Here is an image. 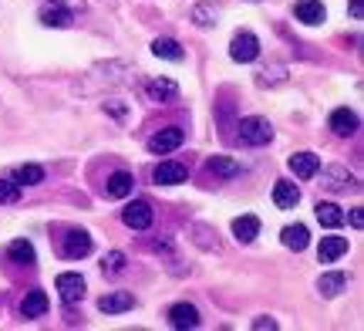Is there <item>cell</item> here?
Here are the masks:
<instances>
[{"instance_id":"cell-1","label":"cell","mask_w":364,"mask_h":331,"mask_svg":"<svg viewBox=\"0 0 364 331\" xmlns=\"http://www.w3.org/2000/svg\"><path fill=\"white\" fill-rule=\"evenodd\" d=\"M236 129H240V142H243V146H267L273 139V125L267 119H260V115L243 119Z\"/></svg>"},{"instance_id":"cell-2","label":"cell","mask_w":364,"mask_h":331,"mask_svg":"<svg viewBox=\"0 0 364 331\" xmlns=\"http://www.w3.org/2000/svg\"><path fill=\"white\" fill-rule=\"evenodd\" d=\"M230 58L240 61V65H247V61H257L260 58V41L257 34H250V31H240L233 41H230Z\"/></svg>"},{"instance_id":"cell-3","label":"cell","mask_w":364,"mask_h":331,"mask_svg":"<svg viewBox=\"0 0 364 331\" xmlns=\"http://www.w3.org/2000/svg\"><path fill=\"white\" fill-rule=\"evenodd\" d=\"M182 139H186V132H182L179 125L159 129V132L149 139V152H152V156H166V152H172V149L182 146Z\"/></svg>"},{"instance_id":"cell-4","label":"cell","mask_w":364,"mask_h":331,"mask_svg":"<svg viewBox=\"0 0 364 331\" xmlns=\"http://www.w3.org/2000/svg\"><path fill=\"white\" fill-rule=\"evenodd\" d=\"M61 253H65L68 261H81V257H88L91 253L88 230H68L65 240H61Z\"/></svg>"},{"instance_id":"cell-5","label":"cell","mask_w":364,"mask_h":331,"mask_svg":"<svg viewBox=\"0 0 364 331\" xmlns=\"http://www.w3.org/2000/svg\"><path fill=\"white\" fill-rule=\"evenodd\" d=\"M122 224L132 226V230H149V226H152V206H149L145 199L129 203V206L122 210Z\"/></svg>"},{"instance_id":"cell-6","label":"cell","mask_w":364,"mask_h":331,"mask_svg":"<svg viewBox=\"0 0 364 331\" xmlns=\"http://www.w3.org/2000/svg\"><path fill=\"white\" fill-rule=\"evenodd\" d=\"M54 288H58L65 305H78L81 298H85V278L81 274H58Z\"/></svg>"},{"instance_id":"cell-7","label":"cell","mask_w":364,"mask_h":331,"mask_svg":"<svg viewBox=\"0 0 364 331\" xmlns=\"http://www.w3.org/2000/svg\"><path fill=\"white\" fill-rule=\"evenodd\" d=\"M145 98L156 102V105H169V102L179 98V85L169 81V78H152L149 85H145Z\"/></svg>"},{"instance_id":"cell-8","label":"cell","mask_w":364,"mask_h":331,"mask_svg":"<svg viewBox=\"0 0 364 331\" xmlns=\"http://www.w3.org/2000/svg\"><path fill=\"white\" fill-rule=\"evenodd\" d=\"M321 186L331 189V193H344V189H358V179H354L344 166H331V169H324V176H321Z\"/></svg>"},{"instance_id":"cell-9","label":"cell","mask_w":364,"mask_h":331,"mask_svg":"<svg viewBox=\"0 0 364 331\" xmlns=\"http://www.w3.org/2000/svg\"><path fill=\"white\" fill-rule=\"evenodd\" d=\"M169 325L179 331H193L199 328V311H196V305H186V301H179V305L169 308Z\"/></svg>"},{"instance_id":"cell-10","label":"cell","mask_w":364,"mask_h":331,"mask_svg":"<svg viewBox=\"0 0 364 331\" xmlns=\"http://www.w3.org/2000/svg\"><path fill=\"white\" fill-rule=\"evenodd\" d=\"M152 179L162 186H179L189 179V169H186L182 162H159L156 169H152Z\"/></svg>"},{"instance_id":"cell-11","label":"cell","mask_w":364,"mask_h":331,"mask_svg":"<svg viewBox=\"0 0 364 331\" xmlns=\"http://www.w3.org/2000/svg\"><path fill=\"white\" fill-rule=\"evenodd\" d=\"M358 112H351V108H338L334 115H331V129H334V135H341V139H348V135L358 132Z\"/></svg>"},{"instance_id":"cell-12","label":"cell","mask_w":364,"mask_h":331,"mask_svg":"<svg viewBox=\"0 0 364 331\" xmlns=\"http://www.w3.org/2000/svg\"><path fill=\"white\" fill-rule=\"evenodd\" d=\"M290 169H294L297 179H311V176H317V169H321V156H314V152H297V156H290Z\"/></svg>"},{"instance_id":"cell-13","label":"cell","mask_w":364,"mask_h":331,"mask_svg":"<svg viewBox=\"0 0 364 331\" xmlns=\"http://www.w3.org/2000/svg\"><path fill=\"white\" fill-rule=\"evenodd\" d=\"M98 308H102L105 315H122V311H132V308H135V298H132L129 291H112L98 301Z\"/></svg>"},{"instance_id":"cell-14","label":"cell","mask_w":364,"mask_h":331,"mask_svg":"<svg viewBox=\"0 0 364 331\" xmlns=\"http://www.w3.org/2000/svg\"><path fill=\"white\" fill-rule=\"evenodd\" d=\"M233 233L240 243H253V240L260 237V220L253 216V213H247V216H236L233 220Z\"/></svg>"},{"instance_id":"cell-15","label":"cell","mask_w":364,"mask_h":331,"mask_svg":"<svg viewBox=\"0 0 364 331\" xmlns=\"http://www.w3.org/2000/svg\"><path fill=\"white\" fill-rule=\"evenodd\" d=\"M294 17H297L300 24H321L327 14H324V4H321V0H300L297 7H294Z\"/></svg>"},{"instance_id":"cell-16","label":"cell","mask_w":364,"mask_h":331,"mask_svg":"<svg viewBox=\"0 0 364 331\" xmlns=\"http://www.w3.org/2000/svg\"><path fill=\"white\" fill-rule=\"evenodd\" d=\"M344 253H348V240L344 237H321V251H317L321 264H334Z\"/></svg>"},{"instance_id":"cell-17","label":"cell","mask_w":364,"mask_h":331,"mask_svg":"<svg viewBox=\"0 0 364 331\" xmlns=\"http://www.w3.org/2000/svg\"><path fill=\"white\" fill-rule=\"evenodd\" d=\"M132 189H135V179H132V172H112V179L105 186V193L112 199H125L132 196Z\"/></svg>"},{"instance_id":"cell-18","label":"cell","mask_w":364,"mask_h":331,"mask_svg":"<svg viewBox=\"0 0 364 331\" xmlns=\"http://www.w3.org/2000/svg\"><path fill=\"white\" fill-rule=\"evenodd\" d=\"M21 315H24V318H41V315H48V294L27 291L24 301H21Z\"/></svg>"},{"instance_id":"cell-19","label":"cell","mask_w":364,"mask_h":331,"mask_svg":"<svg viewBox=\"0 0 364 331\" xmlns=\"http://www.w3.org/2000/svg\"><path fill=\"white\" fill-rule=\"evenodd\" d=\"M71 17H75V11L54 4V7H44V11H41V24L44 27H71Z\"/></svg>"},{"instance_id":"cell-20","label":"cell","mask_w":364,"mask_h":331,"mask_svg":"<svg viewBox=\"0 0 364 331\" xmlns=\"http://www.w3.org/2000/svg\"><path fill=\"white\" fill-rule=\"evenodd\" d=\"M273 203H277L280 210H294L300 203V189L294 183H277L273 186Z\"/></svg>"},{"instance_id":"cell-21","label":"cell","mask_w":364,"mask_h":331,"mask_svg":"<svg viewBox=\"0 0 364 331\" xmlns=\"http://www.w3.org/2000/svg\"><path fill=\"white\" fill-rule=\"evenodd\" d=\"M307 243H311V233H307V226L304 224H294L284 230V247L287 251H307Z\"/></svg>"},{"instance_id":"cell-22","label":"cell","mask_w":364,"mask_h":331,"mask_svg":"<svg viewBox=\"0 0 364 331\" xmlns=\"http://www.w3.org/2000/svg\"><path fill=\"white\" fill-rule=\"evenodd\" d=\"M152 54H156V58H166V61H182V58H186V51L179 48V41H172V38L152 41Z\"/></svg>"},{"instance_id":"cell-23","label":"cell","mask_w":364,"mask_h":331,"mask_svg":"<svg viewBox=\"0 0 364 331\" xmlns=\"http://www.w3.org/2000/svg\"><path fill=\"white\" fill-rule=\"evenodd\" d=\"M216 21H220V7L216 4H196L193 7V24L196 27H216Z\"/></svg>"},{"instance_id":"cell-24","label":"cell","mask_w":364,"mask_h":331,"mask_svg":"<svg viewBox=\"0 0 364 331\" xmlns=\"http://www.w3.org/2000/svg\"><path fill=\"white\" fill-rule=\"evenodd\" d=\"M206 169L213 172V176H223V179L240 176V166H236L233 159H226V156H213V159H206Z\"/></svg>"},{"instance_id":"cell-25","label":"cell","mask_w":364,"mask_h":331,"mask_svg":"<svg viewBox=\"0 0 364 331\" xmlns=\"http://www.w3.org/2000/svg\"><path fill=\"white\" fill-rule=\"evenodd\" d=\"M7 257H11L14 264H34L38 257H34V247H31V240H14L11 247H7Z\"/></svg>"},{"instance_id":"cell-26","label":"cell","mask_w":364,"mask_h":331,"mask_svg":"<svg viewBox=\"0 0 364 331\" xmlns=\"http://www.w3.org/2000/svg\"><path fill=\"white\" fill-rule=\"evenodd\" d=\"M317 220L334 230V226L344 224V210H341L338 203H317Z\"/></svg>"},{"instance_id":"cell-27","label":"cell","mask_w":364,"mask_h":331,"mask_svg":"<svg viewBox=\"0 0 364 331\" xmlns=\"http://www.w3.org/2000/svg\"><path fill=\"white\" fill-rule=\"evenodd\" d=\"M14 183H21V186H38V183H44V169L41 166H17L14 169Z\"/></svg>"},{"instance_id":"cell-28","label":"cell","mask_w":364,"mask_h":331,"mask_svg":"<svg viewBox=\"0 0 364 331\" xmlns=\"http://www.w3.org/2000/svg\"><path fill=\"white\" fill-rule=\"evenodd\" d=\"M344 284H348L344 274H324V278L317 280V291L324 294V298H338V294L344 291Z\"/></svg>"},{"instance_id":"cell-29","label":"cell","mask_w":364,"mask_h":331,"mask_svg":"<svg viewBox=\"0 0 364 331\" xmlns=\"http://www.w3.org/2000/svg\"><path fill=\"white\" fill-rule=\"evenodd\" d=\"M102 270H105V274H112V278H115V274H122V270H125V253L112 251L108 257H102Z\"/></svg>"},{"instance_id":"cell-30","label":"cell","mask_w":364,"mask_h":331,"mask_svg":"<svg viewBox=\"0 0 364 331\" xmlns=\"http://www.w3.org/2000/svg\"><path fill=\"white\" fill-rule=\"evenodd\" d=\"M21 199V183H14V179H0V203L4 206H11Z\"/></svg>"},{"instance_id":"cell-31","label":"cell","mask_w":364,"mask_h":331,"mask_svg":"<svg viewBox=\"0 0 364 331\" xmlns=\"http://www.w3.org/2000/svg\"><path fill=\"white\" fill-rule=\"evenodd\" d=\"M284 81H287V68H284V65H273V68H270V75H267V71H260L257 85L270 88V85H284Z\"/></svg>"},{"instance_id":"cell-32","label":"cell","mask_w":364,"mask_h":331,"mask_svg":"<svg viewBox=\"0 0 364 331\" xmlns=\"http://www.w3.org/2000/svg\"><path fill=\"white\" fill-rule=\"evenodd\" d=\"M51 4H61L68 11H85V0H51Z\"/></svg>"},{"instance_id":"cell-33","label":"cell","mask_w":364,"mask_h":331,"mask_svg":"<svg viewBox=\"0 0 364 331\" xmlns=\"http://www.w3.org/2000/svg\"><path fill=\"white\" fill-rule=\"evenodd\" d=\"M253 328H257V331H263V328L277 331V321H273V318H257V321H253Z\"/></svg>"},{"instance_id":"cell-34","label":"cell","mask_w":364,"mask_h":331,"mask_svg":"<svg viewBox=\"0 0 364 331\" xmlns=\"http://www.w3.org/2000/svg\"><path fill=\"white\" fill-rule=\"evenodd\" d=\"M351 226H358V230L364 226V213H361V206H358V210H351Z\"/></svg>"},{"instance_id":"cell-35","label":"cell","mask_w":364,"mask_h":331,"mask_svg":"<svg viewBox=\"0 0 364 331\" xmlns=\"http://www.w3.org/2000/svg\"><path fill=\"white\" fill-rule=\"evenodd\" d=\"M351 14H354V17H361V0H351Z\"/></svg>"}]
</instances>
